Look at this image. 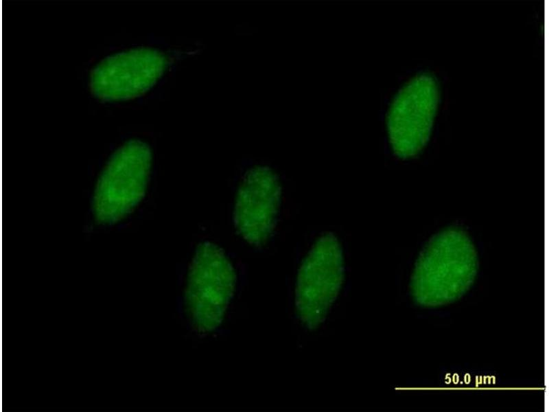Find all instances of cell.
I'll return each instance as SVG.
<instances>
[{"label":"cell","instance_id":"1","mask_svg":"<svg viewBox=\"0 0 549 412\" xmlns=\"http://www.w3.org/2000/svg\"><path fill=\"white\" fill-rule=\"evenodd\" d=\"M236 274L218 245L204 242L195 253L185 293L186 310L194 326L209 332L222 322L233 295Z\"/></svg>","mask_w":549,"mask_h":412},{"label":"cell","instance_id":"2","mask_svg":"<svg viewBox=\"0 0 549 412\" xmlns=\"http://www.w3.org/2000/svg\"><path fill=\"white\" fill-rule=\"evenodd\" d=\"M152 153L145 143L134 140L110 159L96 186L93 209L102 222H116L129 214L143 197Z\"/></svg>","mask_w":549,"mask_h":412},{"label":"cell","instance_id":"3","mask_svg":"<svg viewBox=\"0 0 549 412\" xmlns=\"http://www.w3.org/2000/svg\"><path fill=\"white\" fill-rule=\"evenodd\" d=\"M343 279L340 244L333 234H325L314 243L298 273L296 308L305 326L314 329L323 321L339 293Z\"/></svg>","mask_w":549,"mask_h":412},{"label":"cell","instance_id":"4","mask_svg":"<svg viewBox=\"0 0 549 412\" xmlns=\"http://www.w3.org/2000/svg\"><path fill=\"white\" fill-rule=\"evenodd\" d=\"M438 104V89L430 76L410 80L389 108L387 129L394 152L401 157L418 153L427 142Z\"/></svg>","mask_w":549,"mask_h":412},{"label":"cell","instance_id":"5","mask_svg":"<svg viewBox=\"0 0 549 412\" xmlns=\"http://www.w3.org/2000/svg\"><path fill=\"white\" fill-rule=\"evenodd\" d=\"M476 254L467 236L458 229H449L436 236L421 255L413 275L417 294L426 288H456L473 276Z\"/></svg>","mask_w":549,"mask_h":412},{"label":"cell","instance_id":"6","mask_svg":"<svg viewBox=\"0 0 549 412\" xmlns=\"http://www.w3.org/2000/svg\"><path fill=\"white\" fill-rule=\"evenodd\" d=\"M166 67L165 56L155 49L140 48L117 54L94 69L92 89L104 100L133 98L151 88Z\"/></svg>","mask_w":549,"mask_h":412},{"label":"cell","instance_id":"7","mask_svg":"<svg viewBox=\"0 0 549 412\" xmlns=\"http://www.w3.org/2000/svg\"><path fill=\"white\" fill-rule=\"evenodd\" d=\"M280 198V183L270 168L258 165L246 173L236 195L234 222L247 242L260 245L269 238Z\"/></svg>","mask_w":549,"mask_h":412}]
</instances>
